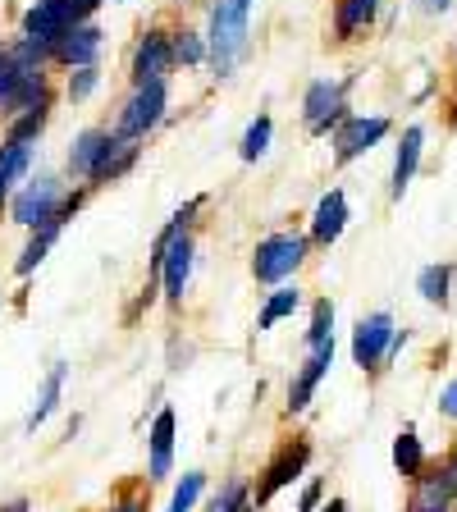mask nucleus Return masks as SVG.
I'll list each match as a JSON object with an SVG mask.
<instances>
[{
	"instance_id": "obj_3",
	"label": "nucleus",
	"mask_w": 457,
	"mask_h": 512,
	"mask_svg": "<svg viewBox=\"0 0 457 512\" xmlns=\"http://www.w3.org/2000/svg\"><path fill=\"white\" fill-rule=\"evenodd\" d=\"M311 238L307 234H270L252 252V279L256 284H284L293 270L307 261Z\"/></svg>"
},
{
	"instance_id": "obj_16",
	"label": "nucleus",
	"mask_w": 457,
	"mask_h": 512,
	"mask_svg": "<svg viewBox=\"0 0 457 512\" xmlns=\"http://www.w3.org/2000/svg\"><path fill=\"white\" fill-rule=\"evenodd\" d=\"M133 160H138V142L133 138H119V133H110L106 142V156H101V165H96V174L87 179V188H106V183L124 179L128 170H133Z\"/></svg>"
},
{
	"instance_id": "obj_36",
	"label": "nucleus",
	"mask_w": 457,
	"mask_h": 512,
	"mask_svg": "<svg viewBox=\"0 0 457 512\" xmlns=\"http://www.w3.org/2000/svg\"><path fill=\"white\" fill-rule=\"evenodd\" d=\"M439 412H444L448 421H457V375H453V380H448V389H444V394H439Z\"/></svg>"
},
{
	"instance_id": "obj_18",
	"label": "nucleus",
	"mask_w": 457,
	"mask_h": 512,
	"mask_svg": "<svg viewBox=\"0 0 457 512\" xmlns=\"http://www.w3.org/2000/svg\"><path fill=\"white\" fill-rule=\"evenodd\" d=\"M106 142H110V128H83L69 147V174L74 179H92L101 156H106Z\"/></svg>"
},
{
	"instance_id": "obj_40",
	"label": "nucleus",
	"mask_w": 457,
	"mask_h": 512,
	"mask_svg": "<svg viewBox=\"0 0 457 512\" xmlns=\"http://www.w3.org/2000/svg\"><path fill=\"white\" fill-rule=\"evenodd\" d=\"M320 512H348V503H343V499H330V503H325V508H320Z\"/></svg>"
},
{
	"instance_id": "obj_27",
	"label": "nucleus",
	"mask_w": 457,
	"mask_h": 512,
	"mask_svg": "<svg viewBox=\"0 0 457 512\" xmlns=\"http://www.w3.org/2000/svg\"><path fill=\"white\" fill-rule=\"evenodd\" d=\"M46 119H51V106L14 115L10 128H5V142H37V138H42V128H46Z\"/></svg>"
},
{
	"instance_id": "obj_47",
	"label": "nucleus",
	"mask_w": 457,
	"mask_h": 512,
	"mask_svg": "<svg viewBox=\"0 0 457 512\" xmlns=\"http://www.w3.org/2000/svg\"><path fill=\"white\" fill-rule=\"evenodd\" d=\"M453 74H457V69H453Z\"/></svg>"
},
{
	"instance_id": "obj_1",
	"label": "nucleus",
	"mask_w": 457,
	"mask_h": 512,
	"mask_svg": "<svg viewBox=\"0 0 457 512\" xmlns=\"http://www.w3.org/2000/svg\"><path fill=\"white\" fill-rule=\"evenodd\" d=\"M247 37H252V0H215L211 10V69L215 78H229L238 60L247 55Z\"/></svg>"
},
{
	"instance_id": "obj_19",
	"label": "nucleus",
	"mask_w": 457,
	"mask_h": 512,
	"mask_svg": "<svg viewBox=\"0 0 457 512\" xmlns=\"http://www.w3.org/2000/svg\"><path fill=\"white\" fill-rule=\"evenodd\" d=\"M380 5L384 0H339V5H334V37H339V42H357L375 23Z\"/></svg>"
},
{
	"instance_id": "obj_31",
	"label": "nucleus",
	"mask_w": 457,
	"mask_h": 512,
	"mask_svg": "<svg viewBox=\"0 0 457 512\" xmlns=\"http://www.w3.org/2000/svg\"><path fill=\"white\" fill-rule=\"evenodd\" d=\"M334 339V302L320 298L316 307H311V325H307V348H316V343Z\"/></svg>"
},
{
	"instance_id": "obj_28",
	"label": "nucleus",
	"mask_w": 457,
	"mask_h": 512,
	"mask_svg": "<svg viewBox=\"0 0 457 512\" xmlns=\"http://www.w3.org/2000/svg\"><path fill=\"white\" fill-rule=\"evenodd\" d=\"M211 60V42L202 32H174V64H206Z\"/></svg>"
},
{
	"instance_id": "obj_29",
	"label": "nucleus",
	"mask_w": 457,
	"mask_h": 512,
	"mask_svg": "<svg viewBox=\"0 0 457 512\" xmlns=\"http://www.w3.org/2000/svg\"><path fill=\"white\" fill-rule=\"evenodd\" d=\"M202 490H206V471H188V476L174 485L170 508H165V512H192V508H197V499H202Z\"/></svg>"
},
{
	"instance_id": "obj_22",
	"label": "nucleus",
	"mask_w": 457,
	"mask_h": 512,
	"mask_svg": "<svg viewBox=\"0 0 457 512\" xmlns=\"http://www.w3.org/2000/svg\"><path fill=\"white\" fill-rule=\"evenodd\" d=\"M302 307V288L298 284H279L275 293L266 298V307H261V316H256V330H275L279 320H288L293 311Z\"/></svg>"
},
{
	"instance_id": "obj_8",
	"label": "nucleus",
	"mask_w": 457,
	"mask_h": 512,
	"mask_svg": "<svg viewBox=\"0 0 457 512\" xmlns=\"http://www.w3.org/2000/svg\"><path fill=\"white\" fill-rule=\"evenodd\" d=\"M389 119L384 115H348L334 128V165H352L357 156H366L371 147H380L389 138Z\"/></svg>"
},
{
	"instance_id": "obj_34",
	"label": "nucleus",
	"mask_w": 457,
	"mask_h": 512,
	"mask_svg": "<svg viewBox=\"0 0 457 512\" xmlns=\"http://www.w3.org/2000/svg\"><path fill=\"white\" fill-rule=\"evenodd\" d=\"M320 499H325V480H311L307 490H302V499H298V512H320Z\"/></svg>"
},
{
	"instance_id": "obj_32",
	"label": "nucleus",
	"mask_w": 457,
	"mask_h": 512,
	"mask_svg": "<svg viewBox=\"0 0 457 512\" xmlns=\"http://www.w3.org/2000/svg\"><path fill=\"white\" fill-rule=\"evenodd\" d=\"M247 499H252V494H247V485H243V480H224V485H220V494H215V499L206 503L202 512H238Z\"/></svg>"
},
{
	"instance_id": "obj_11",
	"label": "nucleus",
	"mask_w": 457,
	"mask_h": 512,
	"mask_svg": "<svg viewBox=\"0 0 457 512\" xmlns=\"http://www.w3.org/2000/svg\"><path fill=\"white\" fill-rule=\"evenodd\" d=\"M334 366V339L316 343L311 348V357L298 366V375H293V384H288V416H298L311 407V398H316V384L325 380V371Z\"/></svg>"
},
{
	"instance_id": "obj_10",
	"label": "nucleus",
	"mask_w": 457,
	"mask_h": 512,
	"mask_svg": "<svg viewBox=\"0 0 457 512\" xmlns=\"http://www.w3.org/2000/svg\"><path fill=\"white\" fill-rule=\"evenodd\" d=\"M174 69V37L170 32H142V42L133 46V60H128V74H133V87L142 83H160V78Z\"/></svg>"
},
{
	"instance_id": "obj_42",
	"label": "nucleus",
	"mask_w": 457,
	"mask_h": 512,
	"mask_svg": "<svg viewBox=\"0 0 457 512\" xmlns=\"http://www.w3.org/2000/svg\"><path fill=\"white\" fill-rule=\"evenodd\" d=\"M448 471H453V476H457V448H453V458H448Z\"/></svg>"
},
{
	"instance_id": "obj_35",
	"label": "nucleus",
	"mask_w": 457,
	"mask_h": 512,
	"mask_svg": "<svg viewBox=\"0 0 457 512\" xmlns=\"http://www.w3.org/2000/svg\"><path fill=\"white\" fill-rule=\"evenodd\" d=\"M106 0H69V10H74V23H92V14L101 10Z\"/></svg>"
},
{
	"instance_id": "obj_17",
	"label": "nucleus",
	"mask_w": 457,
	"mask_h": 512,
	"mask_svg": "<svg viewBox=\"0 0 457 512\" xmlns=\"http://www.w3.org/2000/svg\"><path fill=\"white\" fill-rule=\"evenodd\" d=\"M457 499V476L444 467H426L421 476L412 480V508H426V503H444V508H453Z\"/></svg>"
},
{
	"instance_id": "obj_21",
	"label": "nucleus",
	"mask_w": 457,
	"mask_h": 512,
	"mask_svg": "<svg viewBox=\"0 0 457 512\" xmlns=\"http://www.w3.org/2000/svg\"><path fill=\"white\" fill-rule=\"evenodd\" d=\"M426 467L430 462H426V444H421V435H416V430H403V435L394 439V471L403 480H416Z\"/></svg>"
},
{
	"instance_id": "obj_44",
	"label": "nucleus",
	"mask_w": 457,
	"mask_h": 512,
	"mask_svg": "<svg viewBox=\"0 0 457 512\" xmlns=\"http://www.w3.org/2000/svg\"><path fill=\"white\" fill-rule=\"evenodd\" d=\"M5 192H10V188H5V183H0V202H5Z\"/></svg>"
},
{
	"instance_id": "obj_13",
	"label": "nucleus",
	"mask_w": 457,
	"mask_h": 512,
	"mask_svg": "<svg viewBox=\"0 0 457 512\" xmlns=\"http://www.w3.org/2000/svg\"><path fill=\"white\" fill-rule=\"evenodd\" d=\"M343 229H348V197H343V188H330L311 211V243L330 247L343 238Z\"/></svg>"
},
{
	"instance_id": "obj_12",
	"label": "nucleus",
	"mask_w": 457,
	"mask_h": 512,
	"mask_svg": "<svg viewBox=\"0 0 457 512\" xmlns=\"http://www.w3.org/2000/svg\"><path fill=\"white\" fill-rule=\"evenodd\" d=\"M96 55H101V28L96 23H78L74 32H64L55 42L51 60L64 64V69H87V64H96Z\"/></svg>"
},
{
	"instance_id": "obj_6",
	"label": "nucleus",
	"mask_w": 457,
	"mask_h": 512,
	"mask_svg": "<svg viewBox=\"0 0 457 512\" xmlns=\"http://www.w3.org/2000/svg\"><path fill=\"white\" fill-rule=\"evenodd\" d=\"M165 106H170V87H165V78L160 83H142V87H133V96H128V106H124V115H119V138H147L151 128L165 119Z\"/></svg>"
},
{
	"instance_id": "obj_15",
	"label": "nucleus",
	"mask_w": 457,
	"mask_h": 512,
	"mask_svg": "<svg viewBox=\"0 0 457 512\" xmlns=\"http://www.w3.org/2000/svg\"><path fill=\"white\" fill-rule=\"evenodd\" d=\"M421 147H426V128L412 124L403 133V142H398V156H394V174H389V197L394 202H403L407 183L416 179V170H421Z\"/></svg>"
},
{
	"instance_id": "obj_9",
	"label": "nucleus",
	"mask_w": 457,
	"mask_h": 512,
	"mask_svg": "<svg viewBox=\"0 0 457 512\" xmlns=\"http://www.w3.org/2000/svg\"><path fill=\"white\" fill-rule=\"evenodd\" d=\"M74 10H69V0H37L28 14H23L19 32L28 37V42L46 46V51H55V42H60L64 32H74Z\"/></svg>"
},
{
	"instance_id": "obj_26",
	"label": "nucleus",
	"mask_w": 457,
	"mask_h": 512,
	"mask_svg": "<svg viewBox=\"0 0 457 512\" xmlns=\"http://www.w3.org/2000/svg\"><path fill=\"white\" fill-rule=\"evenodd\" d=\"M448 284H453V266H426L421 275H416V288H421V298L435 302V307H444L448 302Z\"/></svg>"
},
{
	"instance_id": "obj_25",
	"label": "nucleus",
	"mask_w": 457,
	"mask_h": 512,
	"mask_svg": "<svg viewBox=\"0 0 457 512\" xmlns=\"http://www.w3.org/2000/svg\"><path fill=\"white\" fill-rule=\"evenodd\" d=\"M270 133H275V124H270V115H256L252 124H247L243 142H238V156L252 165V160H261L270 151Z\"/></svg>"
},
{
	"instance_id": "obj_33",
	"label": "nucleus",
	"mask_w": 457,
	"mask_h": 512,
	"mask_svg": "<svg viewBox=\"0 0 457 512\" xmlns=\"http://www.w3.org/2000/svg\"><path fill=\"white\" fill-rule=\"evenodd\" d=\"M96 83H101V69L87 64V69H74V74H69V87H64V92H69V101H87V96L96 92Z\"/></svg>"
},
{
	"instance_id": "obj_45",
	"label": "nucleus",
	"mask_w": 457,
	"mask_h": 512,
	"mask_svg": "<svg viewBox=\"0 0 457 512\" xmlns=\"http://www.w3.org/2000/svg\"><path fill=\"white\" fill-rule=\"evenodd\" d=\"M453 119H457V106H453Z\"/></svg>"
},
{
	"instance_id": "obj_4",
	"label": "nucleus",
	"mask_w": 457,
	"mask_h": 512,
	"mask_svg": "<svg viewBox=\"0 0 457 512\" xmlns=\"http://www.w3.org/2000/svg\"><path fill=\"white\" fill-rule=\"evenodd\" d=\"M307 462H311V439H288V444H279V453L261 467V476H256V490H252L256 508H266L279 490H288V485L307 471Z\"/></svg>"
},
{
	"instance_id": "obj_39",
	"label": "nucleus",
	"mask_w": 457,
	"mask_h": 512,
	"mask_svg": "<svg viewBox=\"0 0 457 512\" xmlns=\"http://www.w3.org/2000/svg\"><path fill=\"white\" fill-rule=\"evenodd\" d=\"M110 512H142V503H138V499H124L119 508H110Z\"/></svg>"
},
{
	"instance_id": "obj_43",
	"label": "nucleus",
	"mask_w": 457,
	"mask_h": 512,
	"mask_svg": "<svg viewBox=\"0 0 457 512\" xmlns=\"http://www.w3.org/2000/svg\"><path fill=\"white\" fill-rule=\"evenodd\" d=\"M238 512H256V503H252V499H247V503H243V508H238Z\"/></svg>"
},
{
	"instance_id": "obj_23",
	"label": "nucleus",
	"mask_w": 457,
	"mask_h": 512,
	"mask_svg": "<svg viewBox=\"0 0 457 512\" xmlns=\"http://www.w3.org/2000/svg\"><path fill=\"white\" fill-rule=\"evenodd\" d=\"M60 229H64V220H51V224H42V229H32V238H28V247H23V256L14 261V270H19V275H32V270L46 261V252L55 247Z\"/></svg>"
},
{
	"instance_id": "obj_24",
	"label": "nucleus",
	"mask_w": 457,
	"mask_h": 512,
	"mask_svg": "<svg viewBox=\"0 0 457 512\" xmlns=\"http://www.w3.org/2000/svg\"><path fill=\"white\" fill-rule=\"evenodd\" d=\"M32 165V142H0V183L10 188L28 174Z\"/></svg>"
},
{
	"instance_id": "obj_37",
	"label": "nucleus",
	"mask_w": 457,
	"mask_h": 512,
	"mask_svg": "<svg viewBox=\"0 0 457 512\" xmlns=\"http://www.w3.org/2000/svg\"><path fill=\"white\" fill-rule=\"evenodd\" d=\"M416 5H421V14H444L453 0H416Z\"/></svg>"
},
{
	"instance_id": "obj_41",
	"label": "nucleus",
	"mask_w": 457,
	"mask_h": 512,
	"mask_svg": "<svg viewBox=\"0 0 457 512\" xmlns=\"http://www.w3.org/2000/svg\"><path fill=\"white\" fill-rule=\"evenodd\" d=\"M412 512H453V508H444V503H426V508H412Z\"/></svg>"
},
{
	"instance_id": "obj_20",
	"label": "nucleus",
	"mask_w": 457,
	"mask_h": 512,
	"mask_svg": "<svg viewBox=\"0 0 457 512\" xmlns=\"http://www.w3.org/2000/svg\"><path fill=\"white\" fill-rule=\"evenodd\" d=\"M64 375H69V366H64V362H55L51 371H46L42 394H37V403H32L28 421H23V426H28V430H37V426H42V421H46V416H51L55 407H60V394H64Z\"/></svg>"
},
{
	"instance_id": "obj_38",
	"label": "nucleus",
	"mask_w": 457,
	"mask_h": 512,
	"mask_svg": "<svg viewBox=\"0 0 457 512\" xmlns=\"http://www.w3.org/2000/svg\"><path fill=\"white\" fill-rule=\"evenodd\" d=\"M0 512H32L28 499H10V503H0Z\"/></svg>"
},
{
	"instance_id": "obj_7",
	"label": "nucleus",
	"mask_w": 457,
	"mask_h": 512,
	"mask_svg": "<svg viewBox=\"0 0 457 512\" xmlns=\"http://www.w3.org/2000/svg\"><path fill=\"white\" fill-rule=\"evenodd\" d=\"M348 83H334V78H316L302 96V119H307V133L325 138L330 128H339L348 119Z\"/></svg>"
},
{
	"instance_id": "obj_5",
	"label": "nucleus",
	"mask_w": 457,
	"mask_h": 512,
	"mask_svg": "<svg viewBox=\"0 0 457 512\" xmlns=\"http://www.w3.org/2000/svg\"><path fill=\"white\" fill-rule=\"evenodd\" d=\"M64 197L69 192H60V183L55 179H32V183H23L19 192H14V202H10V215H14V224H23V229H42V224H51V220H60V206H64Z\"/></svg>"
},
{
	"instance_id": "obj_14",
	"label": "nucleus",
	"mask_w": 457,
	"mask_h": 512,
	"mask_svg": "<svg viewBox=\"0 0 457 512\" xmlns=\"http://www.w3.org/2000/svg\"><path fill=\"white\" fill-rule=\"evenodd\" d=\"M147 480H165L174 467V407H160L147 430Z\"/></svg>"
},
{
	"instance_id": "obj_2",
	"label": "nucleus",
	"mask_w": 457,
	"mask_h": 512,
	"mask_svg": "<svg viewBox=\"0 0 457 512\" xmlns=\"http://www.w3.org/2000/svg\"><path fill=\"white\" fill-rule=\"evenodd\" d=\"M403 343H407V330H398L394 316L389 311H371L352 330V362L362 366V371H384Z\"/></svg>"
},
{
	"instance_id": "obj_46",
	"label": "nucleus",
	"mask_w": 457,
	"mask_h": 512,
	"mask_svg": "<svg viewBox=\"0 0 457 512\" xmlns=\"http://www.w3.org/2000/svg\"><path fill=\"white\" fill-rule=\"evenodd\" d=\"M115 5H124V0H115Z\"/></svg>"
},
{
	"instance_id": "obj_30",
	"label": "nucleus",
	"mask_w": 457,
	"mask_h": 512,
	"mask_svg": "<svg viewBox=\"0 0 457 512\" xmlns=\"http://www.w3.org/2000/svg\"><path fill=\"white\" fill-rule=\"evenodd\" d=\"M23 83V69L14 64L10 51H0V115L10 119V106H14V92H19Z\"/></svg>"
}]
</instances>
